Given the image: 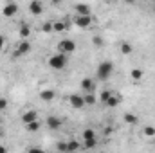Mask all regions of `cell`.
I'll list each match as a JSON object with an SVG mask.
<instances>
[{"instance_id": "6da1fadb", "label": "cell", "mask_w": 155, "mask_h": 153, "mask_svg": "<svg viewBox=\"0 0 155 153\" xmlns=\"http://www.w3.org/2000/svg\"><path fill=\"white\" fill-rule=\"evenodd\" d=\"M67 63H69V58L61 52H56L49 58V67L54 69V70H63L67 67Z\"/></svg>"}, {"instance_id": "7a4b0ae2", "label": "cell", "mask_w": 155, "mask_h": 153, "mask_svg": "<svg viewBox=\"0 0 155 153\" xmlns=\"http://www.w3.org/2000/svg\"><path fill=\"white\" fill-rule=\"evenodd\" d=\"M112 72H114V63L112 61H101L97 65V70H96V74H97V77L101 81H107L108 77L112 76Z\"/></svg>"}, {"instance_id": "3957f363", "label": "cell", "mask_w": 155, "mask_h": 153, "mask_svg": "<svg viewBox=\"0 0 155 153\" xmlns=\"http://www.w3.org/2000/svg\"><path fill=\"white\" fill-rule=\"evenodd\" d=\"M76 50V43L72 41V40H61L60 43H58V52H61V54H72Z\"/></svg>"}, {"instance_id": "277c9868", "label": "cell", "mask_w": 155, "mask_h": 153, "mask_svg": "<svg viewBox=\"0 0 155 153\" xmlns=\"http://www.w3.org/2000/svg\"><path fill=\"white\" fill-rule=\"evenodd\" d=\"M74 24L79 29H88L92 25V15H76L74 16Z\"/></svg>"}, {"instance_id": "5b68a950", "label": "cell", "mask_w": 155, "mask_h": 153, "mask_svg": "<svg viewBox=\"0 0 155 153\" xmlns=\"http://www.w3.org/2000/svg\"><path fill=\"white\" fill-rule=\"evenodd\" d=\"M69 105L72 106V108H83L85 106V101H83V96H78V94H71L69 96Z\"/></svg>"}, {"instance_id": "8992f818", "label": "cell", "mask_w": 155, "mask_h": 153, "mask_svg": "<svg viewBox=\"0 0 155 153\" xmlns=\"http://www.w3.org/2000/svg\"><path fill=\"white\" fill-rule=\"evenodd\" d=\"M29 50H31V43H29L27 40H22V41L18 43L16 50H15V56H24V54H27Z\"/></svg>"}, {"instance_id": "52a82bcc", "label": "cell", "mask_w": 155, "mask_h": 153, "mask_svg": "<svg viewBox=\"0 0 155 153\" xmlns=\"http://www.w3.org/2000/svg\"><path fill=\"white\" fill-rule=\"evenodd\" d=\"M45 122H47L49 130H58V128H61V124H63V121H61L60 117H56V115H49Z\"/></svg>"}, {"instance_id": "ba28073f", "label": "cell", "mask_w": 155, "mask_h": 153, "mask_svg": "<svg viewBox=\"0 0 155 153\" xmlns=\"http://www.w3.org/2000/svg\"><path fill=\"white\" fill-rule=\"evenodd\" d=\"M35 121H38V112H36V110H27V112L22 114V122H24V124L35 122Z\"/></svg>"}, {"instance_id": "9c48e42d", "label": "cell", "mask_w": 155, "mask_h": 153, "mask_svg": "<svg viewBox=\"0 0 155 153\" xmlns=\"http://www.w3.org/2000/svg\"><path fill=\"white\" fill-rule=\"evenodd\" d=\"M2 13H4L5 16H15V15L18 13V5H16L15 2H9V4H5V5L2 7Z\"/></svg>"}, {"instance_id": "30bf717a", "label": "cell", "mask_w": 155, "mask_h": 153, "mask_svg": "<svg viewBox=\"0 0 155 153\" xmlns=\"http://www.w3.org/2000/svg\"><path fill=\"white\" fill-rule=\"evenodd\" d=\"M81 88L87 92V94H94V88H96V83L90 79V77H85L81 79Z\"/></svg>"}, {"instance_id": "8fae6325", "label": "cell", "mask_w": 155, "mask_h": 153, "mask_svg": "<svg viewBox=\"0 0 155 153\" xmlns=\"http://www.w3.org/2000/svg\"><path fill=\"white\" fill-rule=\"evenodd\" d=\"M29 11H31L33 15H41V13H43V4H41L40 0L29 2Z\"/></svg>"}, {"instance_id": "7c38bea8", "label": "cell", "mask_w": 155, "mask_h": 153, "mask_svg": "<svg viewBox=\"0 0 155 153\" xmlns=\"http://www.w3.org/2000/svg\"><path fill=\"white\" fill-rule=\"evenodd\" d=\"M54 97H56V92L54 90H51V88H45V90H41L40 92V99L41 101H54Z\"/></svg>"}, {"instance_id": "4fadbf2b", "label": "cell", "mask_w": 155, "mask_h": 153, "mask_svg": "<svg viewBox=\"0 0 155 153\" xmlns=\"http://www.w3.org/2000/svg\"><path fill=\"white\" fill-rule=\"evenodd\" d=\"M130 77H132L134 83H139V81L144 77V70H143V69H132V70H130Z\"/></svg>"}, {"instance_id": "5bb4252c", "label": "cell", "mask_w": 155, "mask_h": 153, "mask_svg": "<svg viewBox=\"0 0 155 153\" xmlns=\"http://www.w3.org/2000/svg\"><path fill=\"white\" fill-rule=\"evenodd\" d=\"M119 50H121V54H132L134 52V47H132V43L130 41H121V45H119Z\"/></svg>"}, {"instance_id": "9a60e30c", "label": "cell", "mask_w": 155, "mask_h": 153, "mask_svg": "<svg viewBox=\"0 0 155 153\" xmlns=\"http://www.w3.org/2000/svg\"><path fill=\"white\" fill-rule=\"evenodd\" d=\"M121 103V96L117 94V92H112V96H110V99L107 101V106H110V108H114Z\"/></svg>"}, {"instance_id": "2e32d148", "label": "cell", "mask_w": 155, "mask_h": 153, "mask_svg": "<svg viewBox=\"0 0 155 153\" xmlns=\"http://www.w3.org/2000/svg\"><path fill=\"white\" fill-rule=\"evenodd\" d=\"M74 11H76L78 15H90V5H87V4H76Z\"/></svg>"}, {"instance_id": "e0dca14e", "label": "cell", "mask_w": 155, "mask_h": 153, "mask_svg": "<svg viewBox=\"0 0 155 153\" xmlns=\"http://www.w3.org/2000/svg\"><path fill=\"white\" fill-rule=\"evenodd\" d=\"M124 122H128V124H137V122H139V117L135 114H132V112H126V114H124Z\"/></svg>"}, {"instance_id": "ac0fdd59", "label": "cell", "mask_w": 155, "mask_h": 153, "mask_svg": "<svg viewBox=\"0 0 155 153\" xmlns=\"http://www.w3.org/2000/svg\"><path fill=\"white\" fill-rule=\"evenodd\" d=\"M20 36L24 40H27L31 36V27H29L27 24H22V25H20Z\"/></svg>"}, {"instance_id": "d6986e66", "label": "cell", "mask_w": 155, "mask_h": 153, "mask_svg": "<svg viewBox=\"0 0 155 153\" xmlns=\"http://www.w3.org/2000/svg\"><path fill=\"white\" fill-rule=\"evenodd\" d=\"M40 126H41V122L40 121H35V122H29V124H25V130L27 132H31V133H35V132H38Z\"/></svg>"}, {"instance_id": "ffe728a7", "label": "cell", "mask_w": 155, "mask_h": 153, "mask_svg": "<svg viewBox=\"0 0 155 153\" xmlns=\"http://www.w3.org/2000/svg\"><path fill=\"white\" fill-rule=\"evenodd\" d=\"M79 148H81V144H79L78 141H69V142H67V151L72 153V151H78Z\"/></svg>"}, {"instance_id": "44dd1931", "label": "cell", "mask_w": 155, "mask_h": 153, "mask_svg": "<svg viewBox=\"0 0 155 153\" xmlns=\"http://www.w3.org/2000/svg\"><path fill=\"white\" fill-rule=\"evenodd\" d=\"M54 31H56V33H63V31H67V24L61 22V20L54 22Z\"/></svg>"}, {"instance_id": "7402d4cb", "label": "cell", "mask_w": 155, "mask_h": 153, "mask_svg": "<svg viewBox=\"0 0 155 153\" xmlns=\"http://www.w3.org/2000/svg\"><path fill=\"white\" fill-rule=\"evenodd\" d=\"M88 139H96V132H94L92 128L83 130V141H88Z\"/></svg>"}, {"instance_id": "603a6c76", "label": "cell", "mask_w": 155, "mask_h": 153, "mask_svg": "<svg viewBox=\"0 0 155 153\" xmlns=\"http://www.w3.org/2000/svg\"><path fill=\"white\" fill-rule=\"evenodd\" d=\"M97 146V139H88V141H83V148L85 150H92Z\"/></svg>"}, {"instance_id": "cb8c5ba5", "label": "cell", "mask_w": 155, "mask_h": 153, "mask_svg": "<svg viewBox=\"0 0 155 153\" xmlns=\"http://www.w3.org/2000/svg\"><path fill=\"white\" fill-rule=\"evenodd\" d=\"M143 135L144 137H155V126H144L143 128Z\"/></svg>"}, {"instance_id": "d4e9b609", "label": "cell", "mask_w": 155, "mask_h": 153, "mask_svg": "<svg viewBox=\"0 0 155 153\" xmlns=\"http://www.w3.org/2000/svg\"><path fill=\"white\" fill-rule=\"evenodd\" d=\"M41 31H43V33L54 31V22H43V24H41Z\"/></svg>"}, {"instance_id": "484cf974", "label": "cell", "mask_w": 155, "mask_h": 153, "mask_svg": "<svg viewBox=\"0 0 155 153\" xmlns=\"http://www.w3.org/2000/svg\"><path fill=\"white\" fill-rule=\"evenodd\" d=\"M83 101H85V105H94L96 103V96L94 94H85L83 96Z\"/></svg>"}, {"instance_id": "4316f807", "label": "cell", "mask_w": 155, "mask_h": 153, "mask_svg": "<svg viewBox=\"0 0 155 153\" xmlns=\"http://www.w3.org/2000/svg\"><path fill=\"white\" fill-rule=\"evenodd\" d=\"M112 92H114V90H103V94H101V101H103L105 105H107V101L110 99V96H112Z\"/></svg>"}, {"instance_id": "83f0119b", "label": "cell", "mask_w": 155, "mask_h": 153, "mask_svg": "<svg viewBox=\"0 0 155 153\" xmlns=\"http://www.w3.org/2000/svg\"><path fill=\"white\" fill-rule=\"evenodd\" d=\"M56 148H58V151H67V142H63V141H60V142H56Z\"/></svg>"}, {"instance_id": "f1b7e54d", "label": "cell", "mask_w": 155, "mask_h": 153, "mask_svg": "<svg viewBox=\"0 0 155 153\" xmlns=\"http://www.w3.org/2000/svg\"><path fill=\"white\" fill-rule=\"evenodd\" d=\"M92 43H94L96 47H101V45H103V38H101V36H92Z\"/></svg>"}, {"instance_id": "f546056e", "label": "cell", "mask_w": 155, "mask_h": 153, "mask_svg": "<svg viewBox=\"0 0 155 153\" xmlns=\"http://www.w3.org/2000/svg\"><path fill=\"white\" fill-rule=\"evenodd\" d=\"M27 153H45L41 148H38V146H33V148H29V151Z\"/></svg>"}, {"instance_id": "4dcf8cb0", "label": "cell", "mask_w": 155, "mask_h": 153, "mask_svg": "<svg viewBox=\"0 0 155 153\" xmlns=\"http://www.w3.org/2000/svg\"><path fill=\"white\" fill-rule=\"evenodd\" d=\"M5 108H7V101L0 97V110H5Z\"/></svg>"}, {"instance_id": "1f68e13d", "label": "cell", "mask_w": 155, "mask_h": 153, "mask_svg": "<svg viewBox=\"0 0 155 153\" xmlns=\"http://www.w3.org/2000/svg\"><path fill=\"white\" fill-rule=\"evenodd\" d=\"M4 45H5V38H4V36L0 34V50L4 49Z\"/></svg>"}, {"instance_id": "d6a6232c", "label": "cell", "mask_w": 155, "mask_h": 153, "mask_svg": "<svg viewBox=\"0 0 155 153\" xmlns=\"http://www.w3.org/2000/svg\"><path fill=\"white\" fill-rule=\"evenodd\" d=\"M0 153H7V148H5V146H2V144H0Z\"/></svg>"}, {"instance_id": "836d02e7", "label": "cell", "mask_w": 155, "mask_h": 153, "mask_svg": "<svg viewBox=\"0 0 155 153\" xmlns=\"http://www.w3.org/2000/svg\"><path fill=\"white\" fill-rule=\"evenodd\" d=\"M0 137H2V132H0Z\"/></svg>"}]
</instances>
